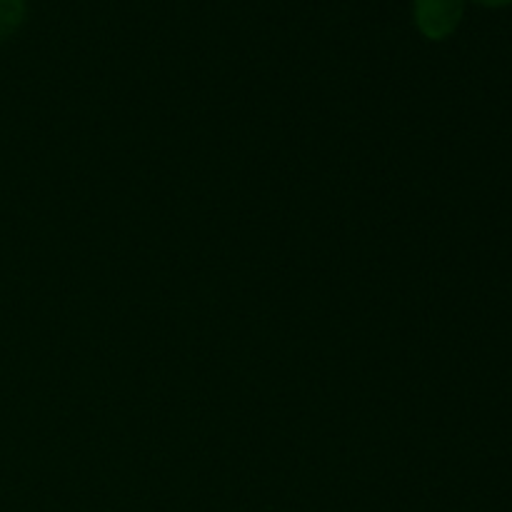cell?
Returning <instances> with one entry per match:
<instances>
[{"mask_svg":"<svg viewBox=\"0 0 512 512\" xmlns=\"http://www.w3.org/2000/svg\"><path fill=\"white\" fill-rule=\"evenodd\" d=\"M480 5H488V8H503V5H510L512 0H475Z\"/></svg>","mask_w":512,"mask_h":512,"instance_id":"3","label":"cell"},{"mask_svg":"<svg viewBox=\"0 0 512 512\" xmlns=\"http://www.w3.org/2000/svg\"><path fill=\"white\" fill-rule=\"evenodd\" d=\"M465 0H413L415 28L428 40H445L458 30Z\"/></svg>","mask_w":512,"mask_h":512,"instance_id":"1","label":"cell"},{"mask_svg":"<svg viewBox=\"0 0 512 512\" xmlns=\"http://www.w3.org/2000/svg\"><path fill=\"white\" fill-rule=\"evenodd\" d=\"M25 20V0H0V40L13 35Z\"/></svg>","mask_w":512,"mask_h":512,"instance_id":"2","label":"cell"}]
</instances>
